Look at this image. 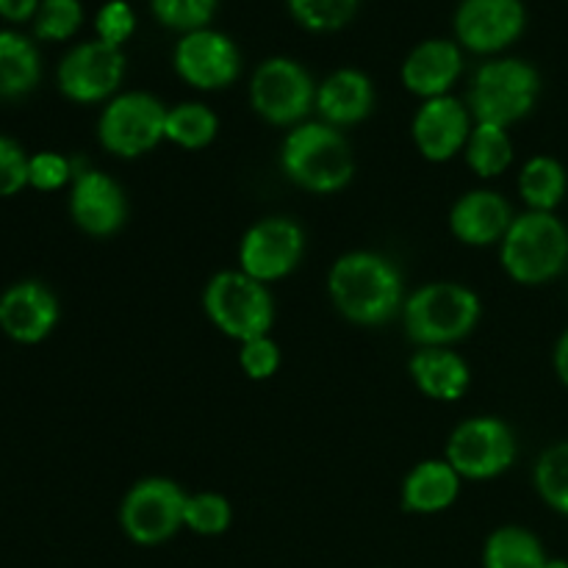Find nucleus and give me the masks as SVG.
<instances>
[{"mask_svg": "<svg viewBox=\"0 0 568 568\" xmlns=\"http://www.w3.org/2000/svg\"><path fill=\"white\" fill-rule=\"evenodd\" d=\"M327 292L338 314L366 327L386 325L405 305L399 270L369 250L342 255L327 275Z\"/></svg>", "mask_w": 568, "mask_h": 568, "instance_id": "f257e3e1", "label": "nucleus"}, {"mask_svg": "<svg viewBox=\"0 0 568 568\" xmlns=\"http://www.w3.org/2000/svg\"><path fill=\"white\" fill-rule=\"evenodd\" d=\"M281 166L292 183L314 194L342 192L355 175L347 139L327 122H300L281 148Z\"/></svg>", "mask_w": 568, "mask_h": 568, "instance_id": "f03ea898", "label": "nucleus"}, {"mask_svg": "<svg viewBox=\"0 0 568 568\" xmlns=\"http://www.w3.org/2000/svg\"><path fill=\"white\" fill-rule=\"evenodd\" d=\"M480 297L460 283H427L403 305L405 333L419 347H449L477 327Z\"/></svg>", "mask_w": 568, "mask_h": 568, "instance_id": "7ed1b4c3", "label": "nucleus"}, {"mask_svg": "<svg viewBox=\"0 0 568 568\" xmlns=\"http://www.w3.org/2000/svg\"><path fill=\"white\" fill-rule=\"evenodd\" d=\"M503 270L521 286H541L568 264V231L555 214L527 211L516 216L499 242Z\"/></svg>", "mask_w": 568, "mask_h": 568, "instance_id": "20e7f679", "label": "nucleus"}, {"mask_svg": "<svg viewBox=\"0 0 568 568\" xmlns=\"http://www.w3.org/2000/svg\"><path fill=\"white\" fill-rule=\"evenodd\" d=\"M541 94V78L536 67L521 59L486 61L475 72L469 87V111L475 122L510 128L525 120Z\"/></svg>", "mask_w": 568, "mask_h": 568, "instance_id": "39448f33", "label": "nucleus"}, {"mask_svg": "<svg viewBox=\"0 0 568 568\" xmlns=\"http://www.w3.org/2000/svg\"><path fill=\"white\" fill-rule=\"evenodd\" d=\"M203 308L216 331L236 338L239 344L270 336L275 322V303L266 283L244 275L242 270H227L211 277L203 292Z\"/></svg>", "mask_w": 568, "mask_h": 568, "instance_id": "423d86ee", "label": "nucleus"}, {"mask_svg": "<svg viewBox=\"0 0 568 568\" xmlns=\"http://www.w3.org/2000/svg\"><path fill=\"white\" fill-rule=\"evenodd\" d=\"M166 105L148 92L109 100L98 122V139L120 159H139L166 139Z\"/></svg>", "mask_w": 568, "mask_h": 568, "instance_id": "0eeeda50", "label": "nucleus"}, {"mask_svg": "<svg viewBox=\"0 0 568 568\" xmlns=\"http://www.w3.org/2000/svg\"><path fill=\"white\" fill-rule=\"evenodd\" d=\"M189 494L166 477L139 480L120 505L122 532L139 547H155L183 527V508Z\"/></svg>", "mask_w": 568, "mask_h": 568, "instance_id": "6e6552de", "label": "nucleus"}, {"mask_svg": "<svg viewBox=\"0 0 568 568\" xmlns=\"http://www.w3.org/2000/svg\"><path fill=\"white\" fill-rule=\"evenodd\" d=\"M250 103L270 125L297 128L316 103L314 78L294 59H266L250 81Z\"/></svg>", "mask_w": 568, "mask_h": 568, "instance_id": "1a4fd4ad", "label": "nucleus"}, {"mask_svg": "<svg viewBox=\"0 0 568 568\" xmlns=\"http://www.w3.org/2000/svg\"><path fill=\"white\" fill-rule=\"evenodd\" d=\"M516 460V436L497 416H475L453 430L447 442V464L464 480H491Z\"/></svg>", "mask_w": 568, "mask_h": 568, "instance_id": "9d476101", "label": "nucleus"}, {"mask_svg": "<svg viewBox=\"0 0 568 568\" xmlns=\"http://www.w3.org/2000/svg\"><path fill=\"white\" fill-rule=\"evenodd\" d=\"M305 253V233L288 216L258 220L239 244V266L261 283H275L292 275Z\"/></svg>", "mask_w": 568, "mask_h": 568, "instance_id": "9b49d317", "label": "nucleus"}, {"mask_svg": "<svg viewBox=\"0 0 568 568\" xmlns=\"http://www.w3.org/2000/svg\"><path fill=\"white\" fill-rule=\"evenodd\" d=\"M125 78V53L120 48L92 39L61 59L59 89L75 103H100L120 89Z\"/></svg>", "mask_w": 568, "mask_h": 568, "instance_id": "f8f14e48", "label": "nucleus"}, {"mask_svg": "<svg viewBox=\"0 0 568 568\" xmlns=\"http://www.w3.org/2000/svg\"><path fill=\"white\" fill-rule=\"evenodd\" d=\"M178 75L194 89L214 92L231 87L242 72V53L231 37L211 28L183 33L172 55Z\"/></svg>", "mask_w": 568, "mask_h": 568, "instance_id": "ddd939ff", "label": "nucleus"}, {"mask_svg": "<svg viewBox=\"0 0 568 568\" xmlns=\"http://www.w3.org/2000/svg\"><path fill=\"white\" fill-rule=\"evenodd\" d=\"M527 11L521 0H464L455 11V37L471 53H499L521 37Z\"/></svg>", "mask_w": 568, "mask_h": 568, "instance_id": "4468645a", "label": "nucleus"}, {"mask_svg": "<svg viewBox=\"0 0 568 568\" xmlns=\"http://www.w3.org/2000/svg\"><path fill=\"white\" fill-rule=\"evenodd\" d=\"M70 214L89 236H111L128 220L125 192L100 170H75L70 189Z\"/></svg>", "mask_w": 568, "mask_h": 568, "instance_id": "2eb2a0df", "label": "nucleus"}, {"mask_svg": "<svg viewBox=\"0 0 568 568\" xmlns=\"http://www.w3.org/2000/svg\"><path fill=\"white\" fill-rule=\"evenodd\" d=\"M471 111L469 105L460 103L458 98L447 94V98H433L425 100L414 116V142L419 153L427 161H449L466 148L471 136Z\"/></svg>", "mask_w": 568, "mask_h": 568, "instance_id": "dca6fc26", "label": "nucleus"}, {"mask_svg": "<svg viewBox=\"0 0 568 568\" xmlns=\"http://www.w3.org/2000/svg\"><path fill=\"white\" fill-rule=\"evenodd\" d=\"M59 325V300L44 283L20 281L0 294V331L17 344H39Z\"/></svg>", "mask_w": 568, "mask_h": 568, "instance_id": "f3484780", "label": "nucleus"}, {"mask_svg": "<svg viewBox=\"0 0 568 568\" xmlns=\"http://www.w3.org/2000/svg\"><path fill=\"white\" fill-rule=\"evenodd\" d=\"M514 220L516 216L508 200L491 189H475V192L460 194L458 203L449 211V227H453L455 239L469 247L499 244Z\"/></svg>", "mask_w": 568, "mask_h": 568, "instance_id": "a211bd4d", "label": "nucleus"}, {"mask_svg": "<svg viewBox=\"0 0 568 568\" xmlns=\"http://www.w3.org/2000/svg\"><path fill=\"white\" fill-rule=\"evenodd\" d=\"M464 72V53L458 42L427 39L416 44L403 64V83L416 98H447Z\"/></svg>", "mask_w": 568, "mask_h": 568, "instance_id": "6ab92c4d", "label": "nucleus"}, {"mask_svg": "<svg viewBox=\"0 0 568 568\" xmlns=\"http://www.w3.org/2000/svg\"><path fill=\"white\" fill-rule=\"evenodd\" d=\"M314 109L327 125H355L375 109V87L361 70H336L322 81V87H316Z\"/></svg>", "mask_w": 568, "mask_h": 568, "instance_id": "aec40b11", "label": "nucleus"}, {"mask_svg": "<svg viewBox=\"0 0 568 568\" xmlns=\"http://www.w3.org/2000/svg\"><path fill=\"white\" fill-rule=\"evenodd\" d=\"M410 381L425 397L455 403L469 392V364L449 347H422L408 364Z\"/></svg>", "mask_w": 568, "mask_h": 568, "instance_id": "412c9836", "label": "nucleus"}, {"mask_svg": "<svg viewBox=\"0 0 568 568\" xmlns=\"http://www.w3.org/2000/svg\"><path fill=\"white\" fill-rule=\"evenodd\" d=\"M464 477L444 460H422L403 483V508L410 514H442L460 497Z\"/></svg>", "mask_w": 568, "mask_h": 568, "instance_id": "4be33fe9", "label": "nucleus"}, {"mask_svg": "<svg viewBox=\"0 0 568 568\" xmlns=\"http://www.w3.org/2000/svg\"><path fill=\"white\" fill-rule=\"evenodd\" d=\"M42 78V61L31 39L14 31H0V100H14L33 92Z\"/></svg>", "mask_w": 568, "mask_h": 568, "instance_id": "5701e85b", "label": "nucleus"}, {"mask_svg": "<svg viewBox=\"0 0 568 568\" xmlns=\"http://www.w3.org/2000/svg\"><path fill=\"white\" fill-rule=\"evenodd\" d=\"M568 178L564 164L552 155H536L521 166L519 194L530 211H544L552 214L566 197Z\"/></svg>", "mask_w": 568, "mask_h": 568, "instance_id": "b1692460", "label": "nucleus"}, {"mask_svg": "<svg viewBox=\"0 0 568 568\" xmlns=\"http://www.w3.org/2000/svg\"><path fill=\"white\" fill-rule=\"evenodd\" d=\"M547 552L525 527H499L483 547V568H544Z\"/></svg>", "mask_w": 568, "mask_h": 568, "instance_id": "393cba45", "label": "nucleus"}, {"mask_svg": "<svg viewBox=\"0 0 568 568\" xmlns=\"http://www.w3.org/2000/svg\"><path fill=\"white\" fill-rule=\"evenodd\" d=\"M466 164L480 178H499L514 161V142L508 136V128L475 122L471 136L464 148Z\"/></svg>", "mask_w": 568, "mask_h": 568, "instance_id": "a878e982", "label": "nucleus"}, {"mask_svg": "<svg viewBox=\"0 0 568 568\" xmlns=\"http://www.w3.org/2000/svg\"><path fill=\"white\" fill-rule=\"evenodd\" d=\"M216 133H220V116L205 103H181L166 111V142L178 148H209Z\"/></svg>", "mask_w": 568, "mask_h": 568, "instance_id": "bb28decb", "label": "nucleus"}, {"mask_svg": "<svg viewBox=\"0 0 568 568\" xmlns=\"http://www.w3.org/2000/svg\"><path fill=\"white\" fill-rule=\"evenodd\" d=\"M536 488L549 508L568 516V442L555 444L538 458Z\"/></svg>", "mask_w": 568, "mask_h": 568, "instance_id": "cd10ccee", "label": "nucleus"}, {"mask_svg": "<svg viewBox=\"0 0 568 568\" xmlns=\"http://www.w3.org/2000/svg\"><path fill=\"white\" fill-rule=\"evenodd\" d=\"M286 6L294 20L314 33L338 31L358 11V0H286Z\"/></svg>", "mask_w": 568, "mask_h": 568, "instance_id": "c85d7f7f", "label": "nucleus"}, {"mask_svg": "<svg viewBox=\"0 0 568 568\" xmlns=\"http://www.w3.org/2000/svg\"><path fill=\"white\" fill-rule=\"evenodd\" d=\"M233 510L222 494L203 491L189 494L186 508H183V527H189L197 536H222L231 527Z\"/></svg>", "mask_w": 568, "mask_h": 568, "instance_id": "c756f323", "label": "nucleus"}, {"mask_svg": "<svg viewBox=\"0 0 568 568\" xmlns=\"http://www.w3.org/2000/svg\"><path fill=\"white\" fill-rule=\"evenodd\" d=\"M220 0H150L155 20L172 31L192 33L209 28Z\"/></svg>", "mask_w": 568, "mask_h": 568, "instance_id": "7c9ffc66", "label": "nucleus"}, {"mask_svg": "<svg viewBox=\"0 0 568 568\" xmlns=\"http://www.w3.org/2000/svg\"><path fill=\"white\" fill-rule=\"evenodd\" d=\"M83 9L78 0H42L33 17V33L44 42H64L81 28Z\"/></svg>", "mask_w": 568, "mask_h": 568, "instance_id": "2f4dec72", "label": "nucleus"}, {"mask_svg": "<svg viewBox=\"0 0 568 568\" xmlns=\"http://www.w3.org/2000/svg\"><path fill=\"white\" fill-rule=\"evenodd\" d=\"M72 178H75V164L61 153L44 150L28 161V186H33L37 192H55V189L67 186Z\"/></svg>", "mask_w": 568, "mask_h": 568, "instance_id": "473e14b6", "label": "nucleus"}, {"mask_svg": "<svg viewBox=\"0 0 568 568\" xmlns=\"http://www.w3.org/2000/svg\"><path fill=\"white\" fill-rule=\"evenodd\" d=\"M94 31H98L100 42L122 50V44L136 31V14L125 0H109L105 6H100L98 17H94Z\"/></svg>", "mask_w": 568, "mask_h": 568, "instance_id": "72a5a7b5", "label": "nucleus"}, {"mask_svg": "<svg viewBox=\"0 0 568 568\" xmlns=\"http://www.w3.org/2000/svg\"><path fill=\"white\" fill-rule=\"evenodd\" d=\"M239 364L250 381H270L281 369V349L270 336L250 338V342H242Z\"/></svg>", "mask_w": 568, "mask_h": 568, "instance_id": "f704fd0d", "label": "nucleus"}, {"mask_svg": "<svg viewBox=\"0 0 568 568\" xmlns=\"http://www.w3.org/2000/svg\"><path fill=\"white\" fill-rule=\"evenodd\" d=\"M28 161L14 139L0 136V197H14L28 186Z\"/></svg>", "mask_w": 568, "mask_h": 568, "instance_id": "c9c22d12", "label": "nucleus"}, {"mask_svg": "<svg viewBox=\"0 0 568 568\" xmlns=\"http://www.w3.org/2000/svg\"><path fill=\"white\" fill-rule=\"evenodd\" d=\"M42 0H0V17L11 22H26L37 17Z\"/></svg>", "mask_w": 568, "mask_h": 568, "instance_id": "e433bc0d", "label": "nucleus"}, {"mask_svg": "<svg viewBox=\"0 0 568 568\" xmlns=\"http://www.w3.org/2000/svg\"><path fill=\"white\" fill-rule=\"evenodd\" d=\"M555 372L568 388V331L558 338V347H555Z\"/></svg>", "mask_w": 568, "mask_h": 568, "instance_id": "4c0bfd02", "label": "nucleus"}, {"mask_svg": "<svg viewBox=\"0 0 568 568\" xmlns=\"http://www.w3.org/2000/svg\"><path fill=\"white\" fill-rule=\"evenodd\" d=\"M544 568H568V560H560V558H549L547 566Z\"/></svg>", "mask_w": 568, "mask_h": 568, "instance_id": "58836bf2", "label": "nucleus"}]
</instances>
